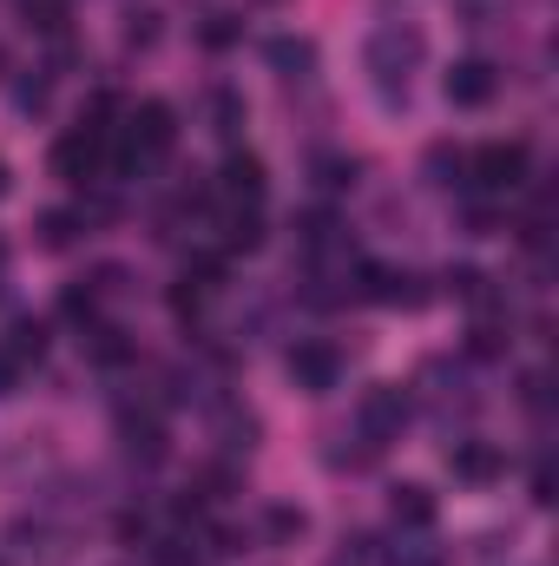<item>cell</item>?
<instances>
[{
  "instance_id": "52a82bcc",
  "label": "cell",
  "mask_w": 559,
  "mask_h": 566,
  "mask_svg": "<svg viewBox=\"0 0 559 566\" xmlns=\"http://www.w3.org/2000/svg\"><path fill=\"white\" fill-rule=\"evenodd\" d=\"M218 205L257 211V205H264V158H251V151H231V158H224V171H218Z\"/></svg>"
},
{
  "instance_id": "f546056e",
  "label": "cell",
  "mask_w": 559,
  "mask_h": 566,
  "mask_svg": "<svg viewBox=\"0 0 559 566\" xmlns=\"http://www.w3.org/2000/svg\"><path fill=\"white\" fill-rule=\"evenodd\" d=\"M534 501H540V507L553 501V474H547V468H534Z\"/></svg>"
},
{
  "instance_id": "5b68a950",
  "label": "cell",
  "mask_w": 559,
  "mask_h": 566,
  "mask_svg": "<svg viewBox=\"0 0 559 566\" xmlns=\"http://www.w3.org/2000/svg\"><path fill=\"white\" fill-rule=\"evenodd\" d=\"M356 428H362V441H369V448H389V441L409 428V396H402L395 382L369 389V396H362V409H356Z\"/></svg>"
},
{
  "instance_id": "d4e9b609",
  "label": "cell",
  "mask_w": 559,
  "mask_h": 566,
  "mask_svg": "<svg viewBox=\"0 0 559 566\" xmlns=\"http://www.w3.org/2000/svg\"><path fill=\"white\" fill-rule=\"evenodd\" d=\"M428 171H434V185H447V171H467V158L447 151V145H434V151H428Z\"/></svg>"
},
{
  "instance_id": "ba28073f",
  "label": "cell",
  "mask_w": 559,
  "mask_h": 566,
  "mask_svg": "<svg viewBox=\"0 0 559 566\" xmlns=\"http://www.w3.org/2000/svg\"><path fill=\"white\" fill-rule=\"evenodd\" d=\"M494 86H500V73L487 66V60H454L447 66V80H441V93H447V106H487L494 99Z\"/></svg>"
},
{
  "instance_id": "7402d4cb",
  "label": "cell",
  "mask_w": 559,
  "mask_h": 566,
  "mask_svg": "<svg viewBox=\"0 0 559 566\" xmlns=\"http://www.w3.org/2000/svg\"><path fill=\"white\" fill-rule=\"evenodd\" d=\"M198 40H204V46H211V53H224V46H231V40H238V20H231V13H211V20H204V33H198Z\"/></svg>"
},
{
  "instance_id": "e0dca14e",
  "label": "cell",
  "mask_w": 559,
  "mask_h": 566,
  "mask_svg": "<svg viewBox=\"0 0 559 566\" xmlns=\"http://www.w3.org/2000/svg\"><path fill=\"white\" fill-rule=\"evenodd\" d=\"M99 296H106V290H99V283H66V290H60V310H66V316H73V323H93V316H99Z\"/></svg>"
},
{
  "instance_id": "d6986e66",
  "label": "cell",
  "mask_w": 559,
  "mask_h": 566,
  "mask_svg": "<svg viewBox=\"0 0 559 566\" xmlns=\"http://www.w3.org/2000/svg\"><path fill=\"white\" fill-rule=\"evenodd\" d=\"M73 238H80V218H73V211H46V218H40V244H46V251H66Z\"/></svg>"
},
{
  "instance_id": "f1b7e54d",
  "label": "cell",
  "mask_w": 559,
  "mask_h": 566,
  "mask_svg": "<svg viewBox=\"0 0 559 566\" xmlns=\"http://www.w3.org/2000/svg\"><path fill=\"white\" fill-rule=\"evenodd\" d=\"M20 389V363L7 356V343H0V396H13Z\"/></svg>"
},
{
  "instance_id": "4dcf8cb0",
  "label": "cell",
  "mask_w": 559,
  "mask_h": 566,
  "mask_svg": "<svg viewBox=\"0 0 559 566\" xmlns=\"http://www.w3.org/2000/svg\"><path fill=\"white\" fill-rule=\"evenodd\" d=\"M7 191H13V171H7V165H0V198H7Z\"/></svg>"
},
{
  "instance_id": "83f0119b",
  "label": "cell",
  "mask_w": 559,
  "mask_h": 566,
  "mask_svg": "<svg viewBox=\"0 0 559 566\" xmlns=\"http://www.w3.org/2000/svg\"><path fill=\"white\" fill-rule=\"evenodd\" d=\"M474 356H500V329H494V323L474 329Z\"/></svg>"
},
{
  "instance_id": "8fae6325",
  "label": "cell",
  "mask_w": 559,
  "mask_h": 566,
  "mask_svg": "<svg viewBox=\"0 0 559 566\" xmlns=\"http://www.w3.org/2000/svg\"><path fill=\"white\" fill-rule=\"evenodd\" d=\"M389 514H395V527H434V494L428 488H415V481H402L395 494H389Z\"/></svg>"
},
{
  "instance_id": "ffe728a7",
  "label": "cell",
  "mask_w": 559,
  "mask_h": 566,
  "mask_svg": "<svg viewBox=\"0 0 559 566\" xmlns=\"http://www.w3.org/2000/svg\"><path fill=\"white\" fill-rule=\"evenodd\" d=\"M20 13H27V27H40V33H60V27H66V0H20Z\"/></svg>"
},
{
  "instance_id": "30bf717a",
  "label": "cell",
  "mask_w": 559,
  "mask_h": 566,
  "mask_svg": "<svg viewBox=\"0 0 559 566\" xmlns=\"http://www.w3.org/2000/svg\"><path fill=\"white\" fill-rule=\"evenodd\" d=\"M362 296H369V303H402V310H415L428 290H421L409 271H389V264H362Z\"/></svg>"
},
{
  "instance_id": "44dd1931",
  "label": "cell",
  "mask_w": 559,
  "mask_h": 566,
  "mask_svg": "<svg viewBox=\"0 0 559 566\" xmlns=\"http://www.w3.org/2000/svg\"><path fill=\"white\" fill-rule=\"evenodd\" d=\"M316 185H323V191L356 185V158H316Z\"/></svg>"
},
{
  "instance_id": "7a4b0ae2",
  "label": "cell",
  "mask_w": 559,
  "mask_h": 566,
  "mask_svg": "<svg viewBox=\"0 0 559 566\" xmlns=\"http://www.w3.org/2000/svg\"><path fill=\"white\" fill-rule=\"evenodd\" d=\"M171 139H178V113H171L165 99H145L139 113L126 119V145H119L113 158H119V165H133V158H165Z\"/></svg>"
},
{
  "instance_id": "1f68e13d",
  "label": "cell",
  "mask_w": 559,
  "mask_h": 566,
  "mask_svg": "<svg viewBox=\"0 0 559 566\" xmlns=\"http://www.w3.org/2000/svg\"><path fill=\"white\" fill-rule=\"evenodd\" d=\"M0 264H7V244H0Z\"/></svg>"
},
{
  "instance_id": "4316f807",
  "label": "cell",
  "mask_w": 559,
  "mask_h": 566,
  "mask_svg": "<svg viewBox=\"0 0 559 566\" xmlns=\"http://www.w3.org/2000/svg\"><path fill=\"white\" fill-rule=\"evenodd\" d=\"M13 99H20V106H27V113H40V106H46V80H27V86H20V93H13Z\"/></svg>"
},
{
  "instance_id": "9a60e30c",
  "label": "cell",
  "mask_w": 559,
  "mask_h": 566,
  "mask_svg": "<svg viewBox=\"0 0 559 566\" xmlns=\"http://www.w3.org/2000/svg\"><path fill=\"white\" fill-rule=\"evenodd\" d=\"M86 356H93V363H106V369H119V363L133 356V343H126V329H113V323H93V336H86Z\"/></svg>"
},
{
  "instance_id": "d6a6232c",
  "label": "cell",
  "mask_w": 559,
  "mask_h": 566,
  "mask_svg": "<svg viewBox=\"0 0 559 566\" xmlns=\"http://www.w3.org/2000/svg\"><path fill=\"white\" fill-rule=\"evenodd\" d=\"M0 73H7V53H0Z\"/></svg>"
},
{
  "instance_id": "5bb4252c",
  "label": "cell",
  "mask_w": 559,
  "mask_h": 566,
  "mask_svg": "<svg viewBox=\"0 0 559 566\" xmlns=\"http://www.w3.org/2000/svg\"><path fill=\"white\" fill-rule=\"evenodd\" d=\"M7 356L27 369V363H40L46 356V323H33V316H20L13 329H7Z\"/></svg>"
},
{
  "instance_id": "3957f363",
  "label": "cell",
  "mask_w": 559,
  "mask_h": 566,
  "mask_svg": "<svg viewBox=\"0 0 559 566\" xmlns=\"http://www.w3.org/2000/svg\"><path fill=\"white\" fill-rule=\"evenodd\" d=\"M421 60V33L415 27H376V40H369V73L382 80V93H409V66Z\"/></svg>"
},
{
  "instance_id": "9c48e42d",
  "label": "cell",
  "mask_w": 559,
  "mask_h": 566,
  "mask_svg": "<svg viewBox=\"0 0 559 566\" xmlns=\"http://www.w3.org/2000/svg\"><path fill=\"white\" fill-rule=\"evenodd\" d=\"M447 468H454V481H467V488H494V481L507 474V454H500L494 441H454Z\"/></svg>"
},
{
  "instance_id": "7c38bea8",
  "label": "cell",
  "mask_w": 559,
  "mask_h": 566,
  "mask_svg": "<svg viewBox=\"0 0 559 566\" xmlns=\"http://www.w3.org/2000/svg\"><path fill=\"white\" fill-rule=\"evenodd\" d=\"M264 53H271V66H277L283 80H303V73H316V46H309V40H296V33H277Z\"/></svg>"
},
{
  "instance_id": "8992f818",
  "label": "cell",
  "mask_w": 559,
  "mask_h": 566,
  "mask_svg": "<svg viewBox=\"0 0 559 566\" xmlns=\"http://www.w3.org/2000/svg\"><path fill=\"white\" fill-rule=\"evenodd\" d=\"M283 369H289V382H296L303 396H329L336 376H342V356H336L329 343H296V349L283 356Z\"/></svg>"
},
{
  "instance_id": "6da1fadb",
  "label": "cell",
  "mask_w": 559,
  "mask_h": 566,
  "mask_svg": "<svg viewBox=\"0 0 559 566\" xmlns=\"http://www.w3.org/2000/svg\"><path fill=\"white\" fill-rule=\"evenodd\" d=\"M106 158H113V126H73L66 139L53 145V171L66 178V185H93L99 171H106Z\"/></svg>"
},
{
  "instance_id": "603a6c76",
  "label": "cell",
  "mask_w": 559,
  "mask_h": 566,
  "mask_svg": "<svg viewBox=\"0 0 559 566\" xmlns=\"http://www.w3.org/2000/svg\"><path fill=\"white\" fill-rule=\"evenodd\" d=\"M251 441H257V422H251V416H231V422H224V448H231V454H238V448L251 454Z\"/></svg>"
},
{
  "instance_id": "4fadbf2b",
  "label": "cell",
  "mask_w": 559,
  "mask_h": 566,
  "mask_svg": "<svg viewBox=\"0 0 559 566\" xmlns=\"http://www.w3.org/2000/svg\"><path fill=\"white\" fill-rule=\"evenodd\" d=\"M119 434H126V448H133V454H145V461H158V454H165V422H158L151 409H145V416H133V409H126V416H119Z\"/></svg>"
},
{
  "instance_id": "277c9868",
  "label": "cell",
  "mask_w": 559,
  "mask_h": 566,
  "mask_svg": "<svg viewBox=\"0 0 559 566\" xmlns=\"http://www.w3.org/2000/svg\"><path fill=\"white\" fill-rule=\"evenodd\" d=\"M467 178H474L481 191H520V185H527V145L520 139L481 145V151L467 158Z\"/></svg>"
},
{
  "instance_id": "cb8c5ba5",
  "label": "cell",
  "mask_w": 559,
  "mask_h": 566,
  "mask_svg": "<svg viewBox=\"0 0 559 566\" xmlns=\"http://www.w3.org/2000/svg\"><path fill=\"white\" fill-rule=\"evenodd\" d=\"M303 527H309V521H303L296 507H271V534H277V541H303Z\"/></svg>"
},
{
  "instance_id": "2e32d148",
  "label": "cell",
  "mask_w": 559,
  "mask_h": 566,
  "mask_svg": "<svg viewBox=\"0 0 559 566\" xmlns=\"http://www.w3.org/2000/svg\"><path fill=\"white\" fill-rule=\"evenodd\" d=\"M211 119H218V126H211L218 139H238V133H244V99H238L231 86H218V93H211Z\"/></svg>"
},
{
  "instance_id": "484cf974",
  "label": "cell",
  "mask_w": 559,
  "mask_h": 566,
  "mask_svg": "<svg viewBox=\"0 0 559 566\" xmlns=\"http://www.w3.org/2000/svg\"><path fill=\"white\" fill-rule=\"evenodd\" d=\"M126 40H133V46H151V40H158V13H133Z\"/></svg>"
},
{
  "instance_id": "ac0fdd59",
  "label": "cell",
  "mask_w": 559,
  "mask_h": 566,
  "mask_svg": "<svg viewBox=\"0 0 559 566\" xmlns=\"http://www.w3.org/2000/svg\"><path fill=\"white\" fill-rule=\"evenodd\" d=\"M447 290H454L461 303H474V310H494V290H487V277H481V271H467V264H461V271H447Z\"/></svg>"
}]
</instances>
